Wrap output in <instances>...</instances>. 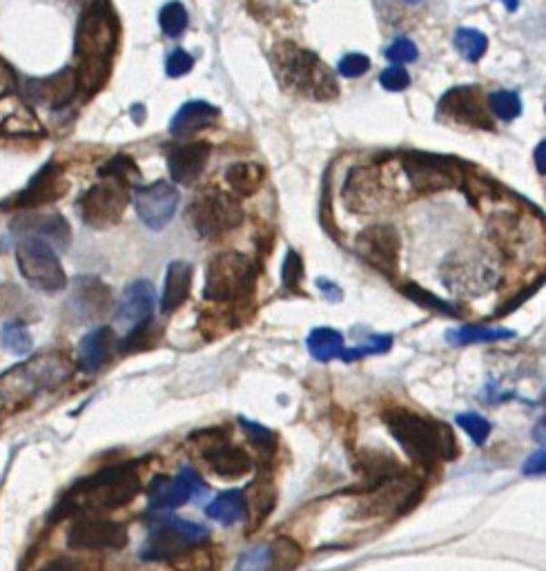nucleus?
I'll return each mask as SVG.
<instances>
[{"mask_svg": "<svg viewBox=\"0 0 546 571\" xmlns=\"http://www.w3.org/2000/svg\"><path fill=\"white\" fill-rule=\"evenodd\" d=\"M78 87L76 70H63L56 76L41 78V81H27L25 95L34 103H47L49 107H63L74 98Z\"/></svg>", "mask_w": 546, "mask_h": 571, "instance_id": "5701e85b", "label": "nucleus"}, {"mask_svg": "<svg viewBox=\"0 0 546 571\" xmlns=\"http://www.w3.org/2000/svg\"><path fill=\"white\" fill-rule=\"evenodd\" d=\"M130 188L125 179L114 175H103V181L92 185L78 199V213L90 228L105 230L123 219V213L130 201Z\"/></svg>", "mask_w": 546, "mask_h": 571, "instance_id": "6e6552de", "label": "nucleus"}, {"mask_svg": "<svg viewBox=\"0 0 546 571\" xmlns=\"http://www.w3.org/2000/svg\"><path fill=\"white\" fill-rule=\"evenodd\" d=\"M112 306V290L98 277H78L70 297L65 302V313L72 324L96 322Z\"/></svg>", "mask_w": 546, "mask_h": 571, "instance_id": "2eb2a0df", "label": "nucleus"}, {"mask_svg": "<svg viewBox=\"0 0 546 571\" xmlns=\"http://www.w3.org/2000/svg\"><path fill=\"white\" fill-rule=\"evenodd\" d=\"M188 219L192 228L201 237H219L228 230L239 228L243 221V208L233 195H225L221 190H210L192 201L188 210Z\"/></svg>", "mask_w": 546, "mask_h": 571, "instance_id": "9d476101", "label": "nucleus"}, {"mask_svg": "<svg viewBox=\"0 0 546 571\" xmlns=\"http://www.w3.org/2000/svg\"><path fill=\"white\" fill-rule=\"evenodd\" d=\"M116 47V23L103 3H92L76 25L74 54L78 58V85L85 92H96L110 72L112 54Z\"/></svg>", "mask_w": 546, "mask_h": 571, "instance_id": "f257e3e1", "label": "nucleus"}, {"mask_svg": "<svg viewBox=\"0 0 546 571\" xmlns=\"http://www.w3.org/2000/svg\"><path fill=\"white\" fill-rule=\"evenodd\" d=\"M14 228L47 239L49 244H56L58 248L70 245V224L61 215H23L21 219H16Z\"/></svg>", "mask_w": 546, "mask_h": 571, "instance_id": "393cba45", "label": "nucleus"}, {"mask_svg": "<svg viewBox=\"0 0 546 571\" xmlns=\"http://www.w3.org/2000/svg\"><path fill=\"white\" fill-rule=\"evenodd\" d=\"M442 282L451 290L466 295H480L498 284V273L493 265L477 262V259H452L442 265Z\"/></svg>", "mask_w": 546, "mask_h": 571, "instance_id": "f3484780", "label": "nucleus"}, {"mask_svg": "<svg viewBox=\"0 0 546 571\" xmlns=\"http://www.w3.org/2000/svg\"><path fill=\"white\" fill-rule=\"evenodd\" d=\"M74 376V364L65 353H41L16 364L0 376V400L25 402L38 393L61 386Z\"/></svg>", "mask_w": 546, "mask_h": 571, "instance_id": "39448f33", "label": "nucleus"}, {"mask_svg": "<svg viewBox=\"0 0 546 571\" xmlns=\"http://www.w3.org/2000/svg\"><path fill=\"white\" fill-rule=\"evenodd\" d=\"M0 344L14 356H25L32 351V333L23 322H5L0 328Z\"/></svg>", "mask_w": 546, "mask_h": 571, "instance_id": "473e14b6", "label": "nucleus"}, {"mask_svg": "<svg viewBox=\"0 0 546 571\" xmlns=\"http://www.w3.org/2000/svg\"><path fill=\"white\" fill-rule=\"evenodd\" d=\"M239 422H241V426H243V431L248 433L250 440H253L254 449L262 453L263 457L273 456V451H274V436H273V433H270V428L257 425V422H248V420H239Z\"/></svg>", "mask_w": 546, "mask_h": 571, "instance_id": "e433bc0d", "label": "nucleus"}, {"mask_svg": "<svg viewBox=\"0 0 546 571\" xmlns=\"http://www.w3.org/2000/svg\"><path fill=\"white\" fill-rule=\"evenodd\" d=\"M201 460L221 477H241L253 471V457L241 446H234L223 431L210 428L192 436Z\"/></svg>", "mask_w": 546, "mask_h": 571, "instance_id": "9b49d317", "label": "nucleus"}, {"mask_svg": "<svg viewBox=\"0 0 546 571\" xmlns=\"http://www.w3.org/2000/svg\"><path fill=\"white\" fill-rule=\"evenodd\" d=\"M455 45H457V49H460V54L466 58V61L475 63L486 54V47H489V38H486L481 32H477V29L462 27V29H457V34H455Z\"/></svg>", "mask_w": 546, "mask_h": 571, "instance_id": "72a5a7b5", "label": "nucleus"}, {"mask_svg": "<svg viewBox=\"0 0 546 571\" xmlns=\"http://www.w3.org/2000/svg\"><path fill=\"white\" fill-rule=\"evenodd\" d=\"M383 422L404 451L417 465L431 466L440 465V460H452L460 453L457 440L446 425L432 422L406 408H392L383 413Z\"/></svg>", "mask_w": 546, "mask_h": 571, "instance_id": "7ed1b4c3", "label": "nucleus"}, {"mask_svg": "<svg viewBox=\"0 0 546 571\" xmlns=\"http://www.w3.org/2000/svg\"><path fill=\"white\" fill-rule=\"evenodd\" d=\"M16 90V76H14L12 67L5 61H0V98L9 96Z\"/></svg>", "mask_w": 546, "mask_h": 571, "instance_id": "09e8293b", "label": "nucleus"}, {"mask_svg": "<svg viewBox=\"0 0 546 571\" xmlns=\"http://www.w3.org/2000/svg\"><path fill=\"white\" fill-rule=\"evenodd\" d=\"M67 545L76 551L123 549L127 545V526L114 520H103L98 516L78 518L67 534Z\"/></svg>", "mask_w": 546, "mask_h": 571, "instance_id": "4468645a", "label": "nucleus"}, {"mask_svg": "<svg viewBox=\"0 0 546 571\" xmlns=\"http://www.w3.org/2000/svg\"><path fill=\"white\" fill-rule=\"evenodd\" d=\"M406 3H420V0H406Z\"/></svg>", "mask_w": 546, "mask_h": 571, "instance_id": "6e6d98bb", "label": "nucleus"}, {"mask_svg": "<svg viewBox=\"0 0 546 571\" xmlns=\"http://www.w3.org/2000/svg\"><path fill=\"white\" fill-rule=\"evenodd\" d=\"M491 110H493L501 121H511V119H515V116H520V112H522V103H520V98L515 92L501 90L491 96Z\"/></svg>", "mask_w": 546, "mask_h": 571, "instance_id": "c9c22d12", "label": "nucleus"}, {"mask_svg": "<svg viewBox=\"0 0 546 571\" xmlns=\"http://www.w3.org/2000/svg\"><path fill=\"white\" fill-rule=\"evenodd\" d=\"M368 70H371V58L363 56V54H348L339 63V74L346 78L363 76Z\"/></svg>", "mask_w": 546, "mask_h": 571, "instance_id": "37998d69", "label": "nucleus"}, {"mask_svg": "<svg viewBox=\"0 0 546 571\" xmlns=\"http://www.w3.org/2000/svg\"><path fill=\"white\" fill-rule=\"evenodd\" d=\"M210 531L204 525L190 520L164 516L150 523V536L143 545L141 558L159 563V560H174L179 556L190 554L208 540Z\"/></svg>", "mask_w": 546, "mask_h": 571, "instance_id": "423d86ee", "label": "nucleus"}, {"mask_svg": "<svg viewBox=\"0 0 546 571\" xmlns=\"http://www.w3.org/2000/svg\"><path fill=\"white\" fill-rule=\"evenodd\" d=\"M386 58L392 63H411L417 58V47L415 43L408 41V38H397L391 47L386 49Z\"/></svg>", "mask_w": 546, "mask_h": 571, "instance_id": "49530a36", "label": "nucleus"}, {"mask_svg": "<svg viewBox=\"0 0 546 571\" xmlns=\"http://www.w3.org/2000/svg\"><path fill=\"white\" fill-rule=\"evenodd\" d=\"M308 351L310 356L319 362H328L333 357H342L343 353V337L342 333L333 328H314L308 335Z\"/></svg>", "mask_w": 546, "mask_h": 571, "instance_id": "7c9ffc66", "label": "nucleus"}, {"mask_svg": "<svg viewBox=\"0 0 546 571\" xmlns=\"http://www.w3.org/2000/svg\"><path fill=\"white\" fill-rule=\"evenodd\" d=\"M192 277H194V270H192V264L188 262L179 259V262H172L167 265L164 295H161V310L165 315L184 306L192 290Z\"/></svg>", "mask_w": 546, "mask_h": 571, "instance_id": "bb28decb", "label": "nucleus"}, {"mask_svg": "<svg viewBox=\"0 0 546 571\" xmlns=\"http://www.w3.org/2000/svg\"><path fill=\"white\" fill-rule=\"evenodd\" d=\"M380 83L383 87H386L388 92H402V90H406L408 85H411V76H408V72L404 70V67L395 65V67H388V70L382 72Z\"/></svg>", "mask_w": 546, "mask_h": 571, "instance_id": "a18cd8bd", "label": "nucleus"}, {"mask_svg": "<svg viewBox=\"0 0 546 571\" xmlns=\"http://www.w3.org/2000/svg\"><path fill=\"white\" fill-rule=\"evenodd\" d=\"M188 12H185V7L181 3H167L159 12L161 29L170 38H179L185 32V27H188Z\"/></svg>", "mask_w": 546, "mask_h": 571, "instance_id": "f704fd0d", "label": "nucleus"}, {"mask_svg": "<svg viewBox=\"0 0 546 571\" xmlns=\"http://www.w3.org/2000/svg\"><path fill=\"white\" fill-rule=\"evenodd\" d=\"M154 304H156L154 286L150 282L130 284L125 288V293H123V302L119 304L116 322H119V326L127 328V333L134 331V328L143 326V324L152 322Z\"/></svg>", "mask_w": 546, "mask_h": 571, "instance_id": "412c9836", "label": "nucleus"}, {"mask_svg": "<svg viewBox=\"0 0 546 571\" xmlns=\"http://www.w3.org/2000/svg\"><path fill=\"white\" fill-rule=\"evenodd\" d=\"M391 342L392 339L388 337V335H377V337L368 339V344H363V346L351 348V351H343L342 359L351 362V359H359V357H366V356H375V353H383V351H388V348H391Z\"/></svg>", "mask_w": 546, "mask_h": 571, "instance_id": "ea45409f", "label": "nucleus"}, {"mask_svg": "<svg viewBox=\"0 0 546 571\" xmlns=\"http://www.w3.org/2000/svg\"><path fill=\"white\" fill-rule=\"evenodd\" d=\"M357 253L382 273H392L400 262V235L388 225H372L363 230L355 244Z\"/></svg>", "mask_w": 546, "mask_h": 571, "instance_id": "6ab92c4d", "label": "nucleus"}, {"mask_svg": "<svg viewBox=\"0 0 546 571\" xmlns=\"http://www.w3.org/2000/svg\"><path fill=\"white\" fill-rule=\"evenodd\" d=\"M92 3H103V0H92Z\"/></svg>", "mask_w": 546, "mask_h": 571, "instance_id": "4d7b16f0", "label": "nucleus"}, {"mask_svg": "<svg viewBox=\"0 0 546 571\" xmlns=\"http://www.w3.org/2000/svg\"><path fill=\"white\" fill-rule=\"evenodd\" d=\"M18 270L34 288L43 293H58L67 286V275L61 259L54 253V245L47 239L27 235L16 245Z\"/></svg>", "mask_w": 546, "mask_h": 571, "instance_id": "1a4fd4ad", "label": "nucleus"}, {"mask_svg": "<svg viewBox=\"0 0 546 571\" xmlns=\"http://www.w3.org/2000/svg\"><path fill=\"white\" fill-rule=\"evenodd\" d=\"M273 565V547H257L241 558L239 567H253V569H262V567H270Z\"/></svg>", "mask_w": 546, "mask_h": 571, "instance_id": "de8ad7c7", "label": "nucleus"}, {"mask_svg": "<svg viewBox=\"0 0 546 571\" xmlns=\"http://www.w3.org/2000/svg\"><path fill=\"white\" fill-rule=\"evenodd\" d=\"M141 477L134 465H119L98 471L96 476L76 482L58 505L56 516L72 514H101L130 505L139 496Z\"/></svg>", "mask_w": 546, "mask_h": 571, "instance_id": "f03ea898", "label": "nucleus"}, {"mask_svg": "<svg viewBox=\"0 0 546 571\" xmlns=\"http://www.w3.org/2000/svg\"><path fill=\"white\" fill-rule=\"evenodd\" d=\"M205 514H208V518L225 526L241 523L248 516V498H245L243 491H225L205 506Z\"/></svg>", "mask_w": 546, "mask_h": 571, "instance_id": "c85d7f7f", "label": "nucleus"}, {"mask_svg": "<svg viewBox=\"0 0 546 571\" xmlns=\"http://www.w3.org/2000/svg\"><path fill=\"white\" fill-rule=\"evenodd\" d=\"M216 119H219V107L205 101H190L174 115L170 132L176 139H184V136H192L194 132L210 127Z\"/></svg>", "mask_w": 546, "mask_h": 571, "instance_id": "a878e982", "label": "nucleus"}, {"mask_svg": "<svg viewBox=\"0 0 546 571\" xmlns=\"http://www.w3.org/2000/svg\"><path fill=\"white\" fill-rule=\"evenodd\" d=\"M501 3L506 5V9H509V12H515V9H518V5H520V0H501Z\"/></svg>", "mask_w": 546, "mask_h": 571, "instance_id": "5fc2aeb1", "label": "nucleus"}, {"mask_svg": "<svg viewBox=\"0 0 546 571\" xmlns=\"http://www.w3.org/2000/svg\"><path fill=\"white\" fill-rule=\"evenodd\" d=\"M67 188L70 185H67L65 175H63V167L56 164H47L34 176L32 184L21 195H16V199L5 205V208H41V205H47L52 201H58L61 196H65Z\"/></svg>", "mask_w": 546, "mask_h": 571, "instance_id": "aec40b11", "label": "nucleus"}, {"mask_svg": "<svg viewBox=\"0 0 546 571\" xmlns=\"http://www.w3.org/2000/svg\"><path fill=\"white\" fill-rule=\"evenodd\" d=\"M254 284V264L245 255L221 253L213 257L205 273V299L216 304L237 302L253 290Z\"/></svg>", "mask_w": 546, "mask_h": 571, "instance_id": "0eeeda50", "label": "nucleus"}, {"mask_svg": "<svg viewBox=\"0 0 546 571\" xmlns=\"http://www.w3.org/2000/svg\"><path fill=\"white\" fill-rule=\"evenodd\" d=\"M533 437H535V440H538V442H542V445H546V420H542L538 426H535Z\"/></svg>", "mask_w": 546, "mask_h": 571, "instance_id": "864d4df0", "label": "nucleus"}, {"mask_svg": "<svg viewBox=\"0 0 546 571\" xmlns=\"http://www.w3.org/2000/svg\"><path fill=\"white\" fill-rule=\"evenodd\" d=\"M440 115L444 119L462 123V125L484 127V130L493 127V121L481 103L477 87H455V90L446 92L440 101Z\"/></svg>", "mask_w": 546, "mask_h": 571, "instance_id": "a211bd4d", "label": "nucleus"}, {"mask_svg": "<svg viewBox=\"0 0 546 571\" xmlns=\"http://www.w3.org/2000/svg\"><path fill=\"white\" fill-rule=\"evenodd\" d=\"M176 205H179V192L167 181H156L134 192L136 215L150 230H164L174 219Z\"/></svg>", "mask_w": 546, "mask_h": 571, "instance_id": "dca6fc26", "label": "nucleus"}, {"mask_svg": "<svg viewBox=\"0 0 546 571\" xmlns=\"http://www.w3.org/2000/svg\"><path fill=\"white\" fill-rule=\"evenodd\" d=\"M319 288H322V293H326L331 299H342V290L334 288V284H328V282H323V279H319Z\"/></svg>", "mask_w": 546, "mask_h": 571, "instance_id": "603ef678", "label": "nucleus"}, {"mask_svg": "<svg viewBox=\"0 0 546 571\" xmlns=\"http://www.w3.org/2000/svg\"><path fill=\"white\" fill-rule=\"evenodd\" d=\"M210 152H213V147L205 141H190L174 147L167 155V167H170L172 179L181 185L194 184L208 165Z\"/></svg>", "mask_w": 546, "mask_h": 571, "instance_id": "4be33fe9", "label": "nucleus"}, {"mask_svg": "<svg viewBox=\"0 0 546 571\" xmlns=\"http://www.w3.org/2000/svg\"><path fill=\"white\" fill-rule=\"evenodd\" d=\"M524 474L526 476L546 474V451L535 453V456H531L529 460L524 462Z\"/></svg>", "mask_w": 546, "mask_h": 571, "instance_id": "8fccbe9b", "label": "nucleus"}, {"mask_svg": "<svg viewBox=\"0 0 546 571\" xmlns=\"http://www.w3.org/2000/svg\"><path fill=\"white\" fill-rule=\"evenodd\" d=\"M116 346V335L112 328L101 326L94 328L83 337L81 346H78V362L87 373H94L107 364Z\"/></svg>", "mask_w": 546, "mask_h": 571, "instance_id": "b1692460", "label": "nucleus"}, {"mask_svg": "<svg viewBox=\"0 0 546 571\" xmlns=\"http://www.w3.org/2000/svg\"><path fill=\"white\" fill-rule=\"evenodd\" d=\"M377 195V176L372 175L368 167H355V170L348 175L346 188H343V196H346L348 208L362 213L371 205V201Z\"/></svg>", "mask_w": 546, "mask_h": 571, "instance_id": "cd10ccee", "label": "nucleus"}, {"mask_svg": "<svg viewBox=\"0 0 546 571\" xmlns=\"http://www.w3.org/2000/svg\"><path fill=\"white\" fill-rule=\"evenodd\" d=\"M406 295L408 297H412L415 302L420 304H426V306H432L435 310H442V313H451V315H460V310H457L455 306H451V304L442 302L440 297H435V295L426 293L422 286H415V284H406Z\"/></svg>", "mask_w": 546, "mask_h": 571, "instance_id": "a19ab883", "label": "nucleus"}, {"mask_svg": "<svg viewBox=\"0 0 546 571\" xmlns=\"http://www.w3.org/2000/svg\"><path fill=\"white\" fill-rule=\"evenodd\" d=\"M457 425L464 428L471 437H473L475 445H484V442L489 440L491 425L484 420V417L477 416V413H462V416H457Z\"/></svg>", "mask_w": 546, "mask_h": 571, "instance_id": "4c0bfd02", "label": "nucleus"}, {"mask_svg": "<svg viewBox=\"0 0 546 571\" xmlns=\"http://www.w3.org/2000/svg\"><path fill=\"white\" fill-rule=\"evenodd\" d=\"M103 175L121 176V179H125L130 185H134L136 181L141 179L139 167L134 165V161H132L130 156H116V159H112L110 164H107V165L101 170V176H103Z\"/></svg>", "mask_w": 546, "mask_h": 571, "instance_id": "58836bf2", "label": "nucleus"}, {"mask_svg": "<svg viewBox=\"0 0 546 571\" xmlns=\"http://www.w3.org/2000/svg\"><path fill=\"white\" fill-rule=\"evenodd\" d=\"M208 486L199 476L185 466L176 477L159 476L147 486V505L152 511H172L184 506L192 498H204Z\"/></svg>", "mask_w": 546, "mask_h": 571, "instance_id": "ddd939ff", "label": "nucleus"}, {"mask_svg": "<svg viewBox=\"0 0 546 571\" xmlns=\"http://www.w3.org/2000/svg\"><path fill=\"white\" fill-rule=\"evenodd\" d=\"M192 67H194V58H192L188 52H184V49H174L165 61V72L167 76L172 78L185 76Z\"/></svg>", "mask_w": 546, "mask_h": 571, "instance_id": "c03bdc74", "label": "nucleus"}, {"mask_svg": "<svg viewBox=\"0 0 546 571\" xmlns=\"http://www.w3.org/2000/svg\"><path fill=\"white\" fill-rule=\"evenodd\" d=\"M274 74L285 90L313 101H331L339 95L331 67L308 49L294 43H279L270 54Z\"/></svg>", "mask_w": 546, "mask_h": 571, "instance_id": "20e7f679", "label": "nucleus"}, {"mask_svg": "<svg viewBox=\"0 0 546 571\" xmlns=\"http://www.w3.org/2000/svg\"><path fill=\"white\" fill-rule=\"evenodd\" d=\"M402 165H404L408 181H411L412 190L417 195H431V192L446 190L460 181V164H455L452 159L412 152V155L404 156Z\"/></svg>", "mask_w": 546, "mask_h": 571, "instance_id": "f8f14e48", "label": "nucleus"}, {"mask_svg": "<svg viewBox=\"0 0 546 571\" xmlns=\"http://www.w3.org/2000/svg\"><path fill=\"white\" fill-rule=\"evenodd\" d=\"M535 165L542 175H546V141L540 143L538 150H535Z\"/></svg>", "mask_w": 546, "mask_h": 571, "instance_id": "3c124183", "label": "nucleus"}, {"mask_svg": "<svg viewBox=\"0 0 546 571\" xmlns=\"http://www.w3.org/2000/svg\"><path fill=\"white\" fill-rule=\"evenodd\" d=\"M303 277V264L294 250H288L283 262V286L290 290H297Z\"/></svg>", "mask_w": 546, "mask_h": 571, "instance_id": "79ce46f5", "label": "nucleus"}, {"mask_svg": "<svg viewBox=\"0 0 546 571\" xmlns=\"http://www.w3.org/2000/svg\"><path fill=\"white\" fill-rule=\"evenodd\" d=\"M513 337V331L509 328H484V326H460L446 333V339L455 346H466V344L477 342H495V339Z\"/></svg>", "mask_w": 546, "mask_h": 571, "instance_id": "2f4dec72", "label": "nucleus"}, {"mask_svg": "<svg viewBox=\"0 0 546 571\" xmlns=\"http://www.w3.org/2000/svg\"><path fill=\"white\" fill-rule=\"evenodd\" d=\"M263 167L259 164H234L225 172V181L233 188L234 195L250 196L254 195L263 184Z\"/></svg>", "mask_w": 546, "mask_h": 571, "instance_id": "c756f323", "label": "nucleus"}]
</instances>
